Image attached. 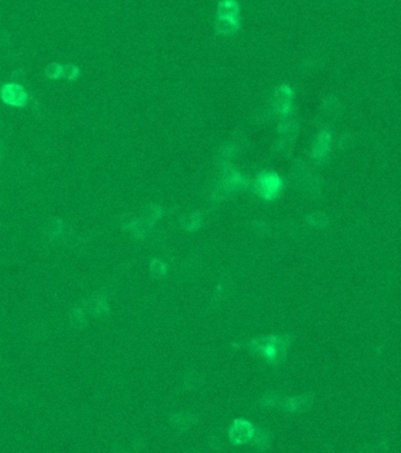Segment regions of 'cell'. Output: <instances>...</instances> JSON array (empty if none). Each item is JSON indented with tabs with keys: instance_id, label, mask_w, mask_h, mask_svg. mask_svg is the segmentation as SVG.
Returning <instances> with one entry per match:
<instances>
[{
	"instance_id": "1",
	"label": "cell",
	"mask_w": 401,
	"mask_h": 453,
	"mask_svg": "<svg viewBox=\"0 0 401 453\" xmlns=\"http://www.w3.org/2000/svg\"><path fill=\"white\" fill-rule=\"evenodd\" d=\"M289 337L269 336L253 340L249 343V349L254 354L265 358L268 363L279 364L285 360L289 346Z\"/></svg>"
},
{
	"instance_id": "2",
	"label": "cell",
	"mask_w": 401,
	"mask_h": 453,
	"mask_svg": "<svg viewBox=\"0 0 401 453\" xmlns=\"http://www.w3.org/2000/svg\"><path fill=\"white\" fill-rule=\"evenodd\" d=\"M2 99L11 106L22 107L29 101V96L20 84H9L2 88Z\"/></svg>"
},
{
	"instance_id": "3",
	"label": "cell",
	"mask_w": 401,
	"mask_h": 453,
	"mask_svg": "<svg viewBox=\"0 0 401 453\" xmlns=\"http://www.w3.org/2000/svg\"><path fill=\"white\" fill-rule=\"evenodd\" d=\"M254 436V428L251 425V422L242 420H235L230 430V438L233 444H245L249 442Z\"/></svg>"
},
{
	"instance_id": "4",
	"label": "cell",
	"mask_w": 401,
	"mask_h": 453,
	"mask_svg": "<svg viewBox=\"0 0 401 453\" xmlns=\"http://www.w3.org/2000/svg\"><path fill=\"white\" fill-rule=\"evenodd\" d=\"M257 189L266 200H272L280 192V180L273 174H266L259 178Z\"/></svg>"
},
{
	"instance_id": "5",
	"label": "cell",
	"mask_w": 401,
	"mask_h": 453,
	"mask_svg": "<svg viewBox=\"0 0 401 453\" xmlns=\"http://www.w3.org/2000/svg\"><path fill=\"white\" fill-rule=\"evenodd\" d=\"M89 311L98 318L105 317L110 311L106 297L104 295L94 296L92 300H89Z\"/></svg>"
},
{
	"instance_id": "6",
	"label": "cell",
	"mask_w": 401,
	"mask_h": 453,
	"mask_svg": "<svg viewBox=\"0 0 401 453\" xmlns=\"http://www.w3.org/2000/svg\"><path fill=\"white\" fill-rule=\"evenodd\" d=\"M64 232V223L59 218H51L45 226V235L50 240L59 238Z\"/></svg>"
},
{
	"instance_id": "7",
	"label": "cell",
	"mask_w": 401,
	"mask_h": 453,
	"mask_svg": "<svg viewBox=\"0 0 401 453\" xmlns=\"http://www.w3.org/2000/svg\"><path fill=\"white\" fill-rule=\"evenodd\" d=\"M308 403L307 397H299V398H289L284 404L286 410L288 411H299L300 408H304Z\"/></svg>"
},
{
	"instance_id": "8",
	"label": "cell",
	"mask_w": 401,
	"mask_h": 453,
	"mask_svg": "<svg viewBox=\"0 0 401 453\" xmlns=\"http://www.w3.org/2000/svg\"><path fill=\"white\" fill-rule=\"evenodd\" d=\"M71 322L78 329H83L87 326V320L85 317V312L82 309H76L71 315Z\"/></svg>"
},
{
	"instance_id": "9",
	"label": "cell",
	"mask_w": 401,
	"mask_h": 453,
	"mask_svg": "<svg viewBox=\"0 0 401 453\" xmlns=\"http://www.w3.org/2000/svg\"><path fill=\"white\" fill-rule=\"evenodd\" d=\"M45 73L46 76H49L50 79H58L63 74V66L59 65V64L53 62L46 67Z\"/></svg>"
},
{
	"instance_id": "10",
	"label": "cell",
	"mask_w": 401,
	"mask_h": 453,
	"mask_svg": "<svg viewBox=\"0 0 401 453\" xmlns=\"http://www.w3.org/2000/svg\"><path fill=\"white\" fill-rule=\"evenodd\" d=\"M78 74H79L78 67H76V66H73V65H66V66H63V74H62V76L66 78V79H70V80L76 79V78L78 76Z\"/></svg>"
},
{
	"instance_id": "11",
	"label": "cell",
	"mask_w": 401,
	"mask_h": 453,
	"mask_svg": "<svg viewBox=\"0 0 401 453\" xmlns=\"http://www.w3.org/2000/svg\"><path fill=\"white\" fill-rule=\"evenodd\" d=\"M151 272H152V274H153L154 276L163 275V274L165 272L164 264L161 262L157 261V260H154L153 263H152V266H151Z\"/></svg>"
},
{
	"instance_id": "12",
	"label": "cell",
	"mask_w": 401,
	"mask_h": 453,
	"mask_svg": "<svg viewBox=\"0 0 401 453\" xmlns=\"http://www.w3.org/2000/svg\"><path fill=\"white\" fill-rule=\"evenodd\" d=\"M326 138H327V136H321V138H319L320 144H316V150H315L316 153L315 154L318 155V156H319V155H321V154L325 153L326 150H327V144H328L327 142H328V141L326 140Z\"/></svg>"
},
{
	"instance_id": "13",
	"label": "cell",
	"mask_w": 401,
	"mask_h": 453,
	"mask_svg": "<svg viewBox=\"0 0 401 453\" xmlns=\"http://www.w3.org/2000/svg\"><path fill=\"white\" fill-rule=\"evenodd\" d=\"M3 158H4V150H3V147L0 146V161L3 160Z\"/></svg>"
}]
</instances>
